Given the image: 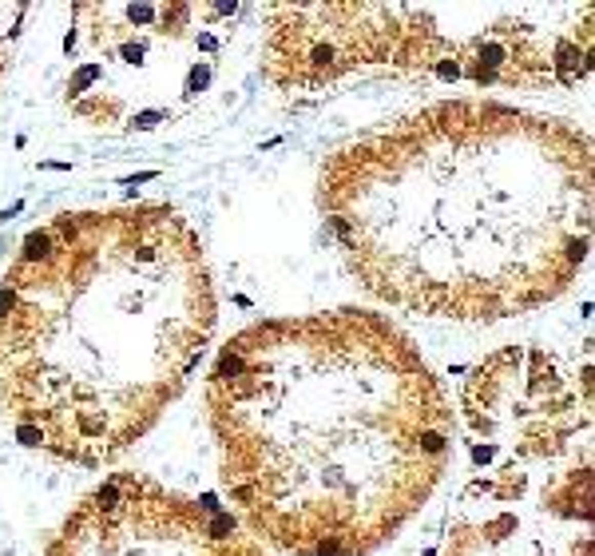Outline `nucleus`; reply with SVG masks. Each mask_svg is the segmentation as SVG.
<instances>
[{
  "mask_svg": "<svg viewBox=\"0 0 595 556\" xmlns=\"http://www.w3.org/2000/svg\"><path fill=\"white\" fill-rule=\"evenodd\" d=\"M318 207L373 298L452 322L551 302L591 251V139L500 100H441L322 163Z\"/></svg>",
  "mask_w": 595,
  "mask_h": 556,
  "instance_id": "nucleus-1",
  "label": "nucleus"
},
{
  "mask_svg": "<svg viewBox=\"0 0 595 556\" xmlns=\"http://www.w3.org/2000/svg\"><path fill=\"white\" fill-rule=\"evenodd\" d=\"M207 409L234 521L290 556L381 548L441 485L457 433L413 338L353 306L238 330Z\"/></svg>",
  "mask_w": 595,
  "mask_h": 556,
  "instance_id": "nucleus-2",
  "label": "nucleus"
},
{
  "mask_svg": "<svg viewBox=\"0 0 595 556\" xmlns=\"http://www.w3.org/2000/svg\"><path fill=\"white\" fill-rule=\"evenodd\" d=\"M219 322L203 242L167 203L72 210L0 282V393L24 445L104 465L175 401Z\"/></svg>",
  "mask_w": 595,
  "mask_h": 556,
  "instance_id": "nucleus-3",
  "label": "nucleus"
},
{
  "mask_svg": "<svg viewBox=\"0 0 595 556\" xmlns=\"http://www.w3.org/2000/svg\"><path fill=\"white\" fill-rule=\"evenodd\" d=\"M472 481L441 556H595L591 370L504 346L464 377Z\"/></svg>",
  "mask_w": 595,
  "mask_h": 556,
  "instance_id": "nucleus-4",
  "label": "nucleus"
},
{
  "mask_svg": "<svg viewBox=\"0 0 595 556\" xmlns=\"http://www.w3.org/2000/svg\"><path fill=\"white\" fill-rule=\"evenodd\" d=\"M262 68L278 88H322L353 68H421L464 80V40L417 4H270Z\"/></svg>",
  "mask_w": 595,
  "mask_h": 556,
  "instance_id": "nucleus-5",
  "label": "nucleus"
},
{
  "mask_svg": "<svg viewBox=\"0 0 595 556\" xmlns=\"http://www.w3.org/2000/svg\"><path fill=\"white\" fill-rule=\"evenodd\" d=\"M44 556H266L234 516L139 473H111L75 505Z\"/></svg>",
  "mask_w": 595,
  "mask_h": 556,
  "instance_id": "nucleus-6",
  "label": "nucleus"
},
{
  "mask_svg": "<svg viewBox=\"0 0 595 556\" xmlns=\"http://www.w3.org/2000/svg\"><path fill=\"white\" fill-rule=\"evenodd\" d=\"M0 417H4V393H0Z\"/></svg>",
  "mask_w": 595,
  "mask_h": 556,
  "instance_id": "nucleus-7",
  "label": "nucleus"
}]
</instances>
